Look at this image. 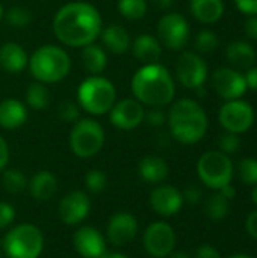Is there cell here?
<instances>
[{"label": "cell", "mask_w": 257, "mask_h": 258, "mask_svg": "<svg viewBox=\"0 0 257 258\" xmlns=\"http://www.w3.org/2000/svg\"><path fill=\"white\" fill-rule=\"evenodd\" d=\"M53 32L64 45L82 48L92 44L100 36L101 15L91 3H67L59 8L53 18Z\"/></svg>", "instance_id": "cell-1"}, {"label": "cell", "mask_w": 257, "mask_h": 258, "mask_svg": "<svg viewBox=\"0 0 257 258\" xmlns=\"http://www.w3.org/2000/svg\"><path fill=\"white\" fill-rule=\"evenodd\" d=\"M133 97L150 107H164L174 100L176 85L171 73L161 63L142 65L132 77Z\"/></svg>", "instance_id": "cell-2"}, {"label": "cell", "mask_w": 257, "mask_h": 258, "mask_svg": "<svg viewBox=\"0 0 257 258\" xmlns=\"http://www.w3.org/2000/svg\"><path fill=\"white\" fill-rule=\"evenodd\" d=\"M167 122L170 135L183 145L200 142L209 125L204 109L191 98H182L173 103L167 115Z\"/></svg>", "instance_id": "cell-3"}, {"label": "cell", "mask_w": 257, "mask_h": 258, "mask_svg": "<svg viewBox=\"0 0 257 258\" xmlns=\"http://www.w3.org/2000/svg\"><path fill=\"white\" fill-rule=\"evenodd\" d=\"M29 70L35 80L48 85L64 80L71 68L68 53L53 44L38 47L29 57Z\"/></svg>", "instance_id": "cell-4"}, {"label": "cell", "mask_w": 257, "mask_h": 258, "mask_svg": "<svg viewBox=\"0 0 257 258\" xmlns=\"http://www.w3.org/2000/svg\"><path fill=\"white\" fill-rule=\"evenodd\" d=\"M117 100V89L111 80L101 76H89L79 85L77 104L91 115L108 113Z\"/></svg>", "instance_id": "cell-5"}, {"label": "cell", "mask_w": 257, "mask_h": 258, "mask_svg": "<svg viewBox=\"0 0 257 258\" xmlns=\"http://www.w3.org/2000/svg\"><path fill=\"white\" fill-rule=\"evenodd\" d=\"M42 248V233L32 224L14 227L3 239V251L8 258H38Z\"/></svg>", "instance_id": "cell-6"}, {"label": "cell", "mask_w": 257, "mask_h": 258, "mask_svg": "<svg viewBox=\"0 0 257 258\" xmlns=\"http://www.w3.org/2000/svg\"><path fill=\"white\" fill-rule=\"evenodd\" d=\"M68 144L74 156L80 159H89L103 148L105 130L97 121L91 118L79 119L74 122L70 132Z\"/></svg>", "instance_id": "cell-7"}, {"label": "cell", "mask_w": 257, "mask_h": 258, "mask_svg": "<svg viewBox=\"0 0 257 258\" xmlns=\"http://www.w3.org/2000/svg\"><path fill=\"white\" fill-rule=\"evenodd\" d=\"M233 163L221 151H208L197 162V174L201 183L214 190H220L233 180Z\"/></svg>", "instance_id": "cell-8"}, {"label": "cell", "mask_w": 257, "mask_h": 258, "mask_svg": "<svg viewBox=\"0 0 257 258\" xmlns=\"http://www.w3.org/2000/svg\"><path fill=\"white\" fill-rule=\"evenodd\" d=\"M162 47L179 51L189 39V24L186 18L177 12L165 14L158 23V36Z\"/></svg>", "instance_id": "cell-9"}, {"label": "cell", "mask_w": 257, "mask_h": 258, "mask_svg": "<svg viewBox=\"0 0 257 258\" xmlns=\"http://www.w3.org/2000/svg\"><path fill=\"white\" fill-rule=\"evenodd\" d=\"M218 119L221 127L230 133H245L254 124V110L250 103L242 100H230L221 106Z\"/></svg>", "instance_id": "cell-10"}, {"label": "cell", "mask_w": 257, "mask_h": 258, "mask_svg": "<svg viewBox=\"0 0 257 258\" xmlns=\"http://www.w3.org/2000/svg\"><path fill=\"white\" fill-rule=\"evenodd\" d=\"M144 249L155 258H167L176 246V233L173 227L164 221L153 222L142 236Z\"/></svg>", "instance_id": "cell-11"}, {"label": "cell", "mask_w": 257, "mask_h": 258, "mask_svg": "<svg viewBox=\"0 0 257 258\" xmlns=\"http://www.w3.org/2000/svg\"><path fill=\"white\" fill-rule=\"evenodd\" d=\"M177 80L188 89H198L204 86L208 79V65L195 51H183L176 62Z\"/></svg>", "instance_id": "cell-12"}, {"label": "cell", "mask_w": 257, "mask_h": 258, "mask_svg": "<svg viewBox=\"0 0 257 258\" xmlns=\"http://www.w3.org/2000/svg\"><path fill=\"white\" fill-rule=\"evenodd\" d=\"M211 82L217 94L226 101L241 98L248 89L244 76L238 70L229 67H221L215 70Z\"/></svg>", "instance_id": "cell-13"}, {"label": "cell", "mask_w": 257, "mask_h": 258, "mask_svg": "<svg viewBox=\"0 0 257 258\" xmlns=\"http://www.w3.org/2000/svg\"><path fill=\"white\" fill-rule=\"evenodd\" d=\"M144 104H141L136 98H124L121 101H115L109 110V119L112 125L120 130L136 128L144 121Z\"/></svg>", "instance_id": "cell-14"}, {"label": "cell", "mask_w": 257, "mask_h": 258, "mask_svg": "<svg viewBox=\"0 0 257 258\" xmlns=\"http://www.w3.org/2000/svg\"><path fill=\"white\" fill-rule=\"evenodd\" d=\"M91 210V201L82 190L67 194L59 203V218L67 225H77L86 219Z\"/></svg>", "instance_id": "cell-15"}, {"label": "cell", "mask_w": 257, "mask_h": 258, "mask_svg": "<svg viewBox=\"0 0 257 258\" xmlns=\"http://www.w3.org/2000/svg\"><path fill=\"white\" fill-rule=\"evenodd\" d=\"M138 234V221L132 213L118 212L115 213L106 228V239L115 246H123L130 243Z\"/></svg>", "instance_id": "cell-16"}, {"label": "cell", "mask_w": 257, "mask_h": 258, "mask_svg": "<svg viewBox=\"0 0 257 258\" xmlns=\"http://www.w3.org/2000/svg\"><path fill=\"white\" fill-rule=\"evenodd\" d=\"M73 245L83 258H100L106 254V240L94 227H80L73 236Z\"/></svg>", "instance_id": "cell-17"}, {"label": "cell", "mask_w": 257, "mask_h": 258, "mask_svg": "<svg viewBox=\"0 0 257 258\" xmlns=\"http://www.w3.org/2000/svg\"><path fill=\"white\" fill-rule=\"evenodd\" d=\"M150 206L155 213L161 216H174L180 212L183 206V197L182 192L177 190L174 186H159L156 187L150 195Z\"/></svg>", "instance_id": "cell-18"}, {"label": "cell", "mask_w": 257, "mask_h": 258, "mask_svg": "<svg viewBox=\"0 0 257 258\" xmlns=\"http://www.w3.org/2000/svg\"><path fill=\"white\" fill-rule=\"evenodd\" d=\"M29 63L26 50L17 42H5L0 45V67L9 74L21 73Z\"/></svg>", "instance_id": "cell-19"}, {"label": "cell", "mask_w": 257, "mask_h": 258, "mask_svg": "<svg viewBox=\"0 0 257 258\" xmlns=\"http://www.w3.org/2000/svg\"><path fill=\"white\" fill-rule=\"evenodd\" d=\"M132 51L133 56L144 65L156 63L162 56V45L156 36L144 33L136 36V39L132 42Z\"/></svg>", "instance_id": "cell-20"}, {"label": "cell", "mask_w": 257, "mask_h": 258, "mask_svg": "<svg viewBox=\"0 0 257 258\" xmlns=\"http://www.w3.org/2000/svg\"><path fill=\"white\" fill-rule=\"evenodd\" d=\"M103 45L114 54H123L132 47V39L129 32L120 24H111L100 32Z\"/></svg>", "instance_id": "cell-21"}, {"label": "cell", "mask_w": 257, "mask_h": 258, "mask_svg": "<svg viewBox=\"0 0 257 258\" xmlns=\"http://www.w3.org/2000/svg\"><path fill=\"white\" fill-rule=\"evenodd\" d=\"M27 119V110L24 104L15 98H6L0 103V127L6 130H15L21 127Z\"/></svg>", "instance_id": "cell-22"}, {"label": "cell", "mask_w": 257, "mask_h": 258, "mask_svg": "<svg viewBox=\"0 0 257 258\" xmlns=\"http://www.w3.org/2000/svg\"><path fill=\"white\" fill-rule=\"evenodd\" d=\"M227 60L235 70H248L254 65L257 59L256 50L245 41H233L226 50Z\"/></svg>", "instance_id": "cell-23"}, {"label": "cell", "mask_w": 257, "mask_h": 258, "mask_svg": "<svg viewBox=\"0 0 257 258\" xmlns=\"http://www.w3.org/2000/svg\"><path fill=\"white\" fill-rule=\"evenodd\" d=\"M191 14L195 20L203 24L217 23L224 14L223 0H191L189 2Z\"/></svg>", "instance_id": "cell-24"}, {"label": "cell", "mask_w": 257, "mask_h": 258, "mask_svg": "<svg viewBox=\"0 0 257 258\" xmlns=\"http://www.w3.org/2000/svg\"><path fill=\"white\" fill-rule=\"evenodd\" d=\"M168 165L159 156H145L138 165V174L145 183H161L168 177Z\"/></svg>", "instance_id": "cell-25"}, {"label": "cell", "mask_w": 257, "mask_h": 258, "mask_svg": "<svg viewBox=\"0 0 257 258\" xmlns=\"http://www.w3.org/2000/svg\"><path fill=\"white\" fill-rule=\"evenodd\" d=\"M29 190L36 201H47L56 194L58 180L50 171H39L32 177L29 183Z\"/></svg>", "instance_id": "cell-26"}, {"label": "cell", "mask_w": 257, "mask_h": 258, "mask_svg": "<svg viewBox=\"0 0 257 258\" xmlns=\"http://www.w3.org/2000/svg\"><path fill=\"white\" fill-rule=\"evenodd\" d=\"M80 59H82L83 68L91 76H100V73H103L106 65H108L106 51L100 45H95L94 42L82 47Z\"/></svg>", "instance_id": "cell-27"}, {"label": "cell", "mask_w": 257, "mask_h": 258, "mask_svg": "<svg viewBox=\"0 0 257 258\" xmlns=\"http://www.w3.org/2000/svg\"><path fill=\"white\" fill-rule=\"evenodd\" d=\"M24 95H26L27 106L35 110H44L50 104V92L47 86L38 80L27 85Z\"/></svg>", "instance_id": "cell-28"}, {"label": "cell", "mask_w": 257, "mask_h": 258, "mask_svg": "<svg viewBox=\"0 0 257 258\" xmlns=\"http://www.w3.org/2000/svg\"><path fill=\"white\" fill-rule=\"evenodd\" d=\"M229 200H226L218 190L217 194L211 195L204 203V212L206 216L212 221H221L229 213Z\"/></svg>", "instance_id": "cell-29"}, {"label": "cell", "mask_w": 257, "mask_h": 258, "mask_svg": "<svg viewBox=\"0 0 257 258\" xmlns=\"http://www.w3.org/2000/svg\"><path fill=\"white\" fill-rule=\"evenodd\" d=\"M2 184L8 194L17 195L26 189L27 180H26V175L20 169H6L2 175Z\"/></svg>", "instance_id": "cell-30"}, {"label": "cell", "mask_w": 257, "mask_h": 258, "mask_svg": "<svg viewBox=\"0 0 257 258\" xmlns=\"http://www.w3.org/2000/svg\"><path fill=\"white\" fill-rule=\"evenodd\" d=\"M118 12L126 20H141L147 14V0H118Z\"/></svg>", "instance_id": "cell-31"}, {"label": "cell", "mask_w": 257, "mask_h": 258, "mask_svg": "<svg viewBox=\"0 0 257 258\" xmlns=\"http://www.w3.org/2000/svg\"><path fill=\"white\" fill-rule=\"evenodd\" d=\"M218 44H220V41H218L217 33L212 30H208V29L198 32V35L195 36V41H194L195 50L203 54L215 51L218 48Z\"/></svg>", "instance_id": "cell-32"}, {"label": "cell", "mask_w": 257, "mask_h": 258, "mask_svg": "<svg viewBox=\"0 0 257 258\" xmlns=\"http://www.w3.org/2000/svg\"><path fill=\"white\" fill-rule=\"evenodd\" d=\"M6 21L9 26L17 27V29L27 27L32 23V14L24 6H12L6 12Z\"/></svg>", "instance_id": "cell-33"}, {"label": "cell", "mask_w": 257, "mask_h": 258, "mask_svg": "<svg viewBox=\"0 0 257 258\" xmlns=\"http://www.w3.org/2000/svg\"><path fill=\"white\" fill-rule=\"evenodd\" d=\"M239 178L244 184L254 186L257 184V159L254 157H245L238 165Z\"/></svg>", "instance_id": "cell-34"}, {"label": "cell", "mask_w": 257, "mask_h": 258, "mask_svg": "<svg viewBox=\"0 0 257 258\" xmlns=\"http://www.w3.org/2000/svg\"><path fill=\"white\" fill-rule=\"evenodd\" d=\"M85 184L88 187L89 192L92 194H100L105 190L106 184H108V177L103 171L100 169H91L86 175H85Z\"/></svg>", "instance_id": "cell-35"}, {"label": "cell", "mask_w": 257, "mask_h": 258, "mask_svg": "<svg viewBox=\"0 0 257 258\" xmlns=\"http://www.w3.org/2000/svg\"><path fill=\"white\" fill-rule=\"evenodd\" d=\"M218 145H220V151L221 153H224L227 156H232V154L239 151V148H241V138L236 133L226 132V133H223L220 136Z\"/></svg>", "instance_id": "cell-36"}, {"label": "cell", "mask_w": 257, "mask_h": 258, "mask_svg": "<svg viewBox=\"0 0 257 258\" xmlns=\"http://www.w3.org/2000/svg\"><path fill=\"white\" fill-rule=\"evenodd\" d=\"M58 116L64 122L74 124L76 121H79V116H80L79 104H76L73 101H62L58 107Z\"/></svg>", "instance_id": "cell-37"}, {"label": "cell", "mask_w": 257, "mask_h": 258, "mask_svg": "<svg viewBox=\"0 0 257 258\" xmlns=\"http://www.w3.org/2000/svg\"><path fill=\"white\" fill-rule=\"evenodd\" d=\"M144 119L151 125V127H162L167 122V115L161 107H153L148 110L144 116Z\"/></svg>", "instance_id": "cell-38"}, {"label": "cell", "mask_w": 257, "mask_h": 258, "mask_svg": "<svg viewBox=\"0 0 257 258\" xmlns=\"http://www.w3.org/2000/svg\"><path fill=\"white\" fill-rule=\"evenodd\" d=\"M15 219V210L11 204L0 201V230L9 227Z\"/></svg>", "instance_id": "cell-39"}, {"label": "cell", "mask_w": 257, "mask_h": 258, "mask_svg": "<svg viewBox=\"0 0 257 258\" xmlns=\"http://www.w3.org/2000/svg\"><path fill=\"white\" fill-rule=\"evenodd\" d=\"M182 197H183V203H188L191 206H197L203 200V190L198 186H188L185 189V192L182 194Z\"/></svg>", "instance_id": "cell-40"}, {"label": "cell", "mask_w": 257, "mask_h": 258, "mask_svg": "<svg viewBox=\"0 0 257 258\" xmlns=\"http://www.w3.org/2000/svg\"><path fill=\"white\" fill-rule=\"evenodd\" d=\"M236 8L245 15H257V0H235Z\"/></svg>", "instance_id": "cell-41"}, {"label": "cell", "mask_w": 257, "mask_h": 258, "mask_svg": "<svg viewBox=\"0 0 257 258\" xmlns=\"http://www.w3.org/2000/svg\"><path fill=\"white\" fill-rule=\"evenodd\" d=\"M195 258H221V254L218 249L212 245H201L195 251Z\"/></svg>", "instance_id": "cell-42"}, {"label": "cell", "mask_w": 257, "mask_h": 258, "mask_svg": "<svg viewBox=\"0 0 257 258\" xmlns=\"http://www.w3.org/2000/svg\"><path fill=\"white\" fill-rule=\"evenodd\" d=\"M245 231H247V234H248L251 239L257 240V209L256 210H253V212L247 216V219H245Z\"/></svg>", "instance_id": "cell-43"}, {"label": "cell", "mask_w": 257, "mask_h": 258, "mask_svg": "<svg viewBox=\"0 0 257 258\" xmlns=\"http://www.w3.org/2000/svg\"><path fill=\"white\" fill-rule=\"evenodd\" d=\"M244 32L250 39L257 41V15L248 17V20L245 21V26H244Z\"/></svg>", "instance_id": "cell-44"}, {"label": "cell", "mask_w": 257, "mask_h": 258, "mask_svg": "<svg viewBox=\"0 0 257 258\" xmlns=\"http://www.w3.org/2000/svg\"><path fill=\"white\" fill-rule=\"evenodd\" d=\"M8 162H9V148L6 141L0 136V172L6 168Z\"/></svg>", "instance_id": "cell-45"}, {"label": "cell", "mask_w": 257, "mask_h": 258, "mask_svg": "<svg viewBox=\"0 0 257 258\" xmlns=\"http://www.w3.org/2000/svg\"><path fill=\"white\" fill-rule=\"evenodd\" d=\"M244 79H245L247 88H250L253 91H257V67L253 65L251 68H248L245 76H244Z\"/></svg>", "instance_id": "cell-46"}, {"label": "cell", "mask_w": 257, "mask_h": 258, "mask_svg": "<svg viewBox=\"0 0 257 258\" xmlns=\"http://www.w3.org/2000/svg\"><path fill=\"white\" fill-rule=\"evenodd\" d=\"M218 192H220L226 200H229V201H232V200L235 198V195H236V189L232 186V183H230V184H227V186H224V187H221Z\"/></svg>", "instance_id": "cell-47"}, {"label": "cell", "mask_w": 257, "mask_h": 258, "mask_svg": "<svg viewBox=\"0 0 257 258\" xmlns=\"http://www.w3.org/2000/svg\"><path fill=\"white\" fill-rule=\"evenodd\" d=\"M153 2V5L156 6V8H159V9H168L173 3H174V0H151Z\"/></svg>", "instance_id": "cell-48"}, {"label": "cell", "mask_w": 257, "mask_h": 258, "mask_svg": "<svg viewBox=\"0 0 257 258\" xmlns=\"http://www.w3.org/2000/svg\"><path fill=\"white\" fill-rule=\"evenodd\" d=\"M170 258H191L186 252H182V251H173L170 255H168Z\"/></svg>", "instance_id": "cell-49"}, {"label": "cell", "mask_w": 257, "mask_h": 258, "mask_svg": "<svg viewBox=\"0 0 257 258\" xmlns=\"http://www.w3.org/2000/svg\"><path fill=\"white\" fill-rule=\"evenodd\" d=\"M100 258H129L123 254H118V252H112V254H103Z\"/></svg>", "instance_id": "cell-50"}, {"label": "cell", "mask_w": 257, "mask_h": 258, "mask_svg": "<svg viewBox=\"0 0 257 258\" xmlns=\"http://www.w3.org/2000/svg\"><path fill=\"white\" fill-rule=\"evenodd\" d=\"M251 200H253V203L257 206V184H254V187L251 190Z\"/></svg>", "instance_id": "cell-51"}, {"label": "cell", "mask_w": 257, "mask_h": 258, "mask_svg": "<svg viewBox=\"0 0 257 258\" xmlns=\"http://www.w3.org/2000/svg\"><path fill=\"white\" fill-rule=\"evenodd\" d=\"M229 258H253L250 257V255H247V254H235V255H232V257Z\"/></svg>", "instance_id": "cell-52"}, {"label": "cell", "mask_w": 257, "mask_h": 258, "mask_svg": "<svg viewBox=\"0 0 257 258\" xmlns=\"http://www.w3.org/2000/svg\"><path fill=\"white\" fill-rule=\"evenodd\" d=\"M2 15H3V9H2V5H0V20H2Z\"/></svg>", "instance_id": "cell-53"}, {"label": "cell", "mask_w": 257, "mask_h": 258, "mask_svg": "<svg viewBox=\"0 0 257 258\" xmlns=\"http://www.w3.org/2000/svg\"><path fill=\"white\" fill-rule=\"evenodd\" d=\"M0 258H2V254H0Z\"/></svg>", "instance_id": "cell-54"}]
</instances>
